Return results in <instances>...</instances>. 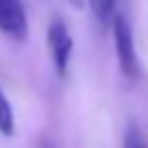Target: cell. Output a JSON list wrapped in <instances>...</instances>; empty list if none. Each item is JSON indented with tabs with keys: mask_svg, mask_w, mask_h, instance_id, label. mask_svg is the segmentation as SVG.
<instances>
[{
	"mask_svg": "<svg viewBox=\"0 0 148 148\" xmlns=\"http://www.w3.org/2000/svg\"><path fill=\"white\" fill-rule=\"evenodd\" d=\"M111 33H113V46H116V59L120 65V72L129 81H135L139 76V59L135 52V39L131 22L122 11H116L113 22H111Z\"/></svg>",
	"mask_w": 148,
	"mask_h": 148,
	"instance_id": "cell-1",
	"label": "cell"
},
{
	"mask_svg": "<svg viewBox=\"0 0 148 148\" xmlns=\"http://www.w3.org/2000/svg\"><path fill=\"white\" fill-rule=\"evenodd\" d=\"M48 50H50L52 63L59 76H65L70 68V59H72V50H74V39L70 35L68 26L63 20H52L48 26Z\"/></svg>",
	"mask_w": 148,
	"mask_h": 148,
	"instance_id": "cell-2",
	"label": "cell"
},
{
	"mask_svg": "<svg viewBox=\"0 0 148 148\" xmlns=\"http://www.w3.org/2000/svg\"><path fill=\"white\" fill-rule=\"evenodd\" d=\"M0 33L11 42H26L28 37V18L22 0H0Z\"/></svg>",
	"mask_w": 148,
	"mask_h": 148,
	"instance_id": "cell-3",
	"label": "cell"
},
{
	"mask_svg": "<svg viewBox=\"0 0 148 148\" xmlns=\"http://www.w3.org/2000/svg\"><path fill=\"white\" fill-rule=\"evenodd\" d=\"M89 2V9H92L94 18H96V22L100 24L102 28L111 26V22H113V15H116V0H87Z\"/></svg>",
	"mask_w": 148,
	"mask_h": 148,
	"instance_id": "cell-4",
	"label": "cell"
},
{
	"mask_svg": "<svg viewBox=\"0 0 148 148\" xmlns=\"http://www.w3.org/2000/svg\"><path fill=\"white\" fill-rule=\"evenodd\" d=\"M15 131V116H13V109H11V102L7 98V94L2 92L0 87V133L11 137Z\"/></svg>",
	"mask_w": 148,
	"mask_h": 148,
	"instance_id": "cell-5",
	"label": "cell"
},
{
	"mask_svg": "<svg viewBox=\"0 0 148 148\" xmlns=\"http://www.w3.org/2000/svg\"><path fill=\"white\" fill-rule=\"evenodd\" d=\"M124 148H148L146 142H144L142 131H139L135 124H129V126H126V133H124Z\"/></svg>",
	"mask_w": 148,
	"mask_h": 148,
	"instance_id": "cell-6",
	"label": "cell"
},
{
	"mask_svg": "<svg viewBox=\"0 0 148 148\" xmlns=\"http://www.w3.org/2000/svg\"><path fill=\"white\" fill-rule=\"evenodd\" d=\"M44 148H52V146H44Z\"/></svg>",
	"mask_w": 148,
	"mask_h": 148,
	"instance_id": "cell-7",
	"label": "cell"
}]
</instances>
